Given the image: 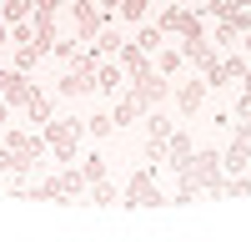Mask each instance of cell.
I'll return each instance as SVG.
<instances>
[{
  "instance_id": "cell-6",
  "label": "cell",
  "mask_w": 251,
  "mask_h": 242,
  "mask_svg": "<svg viewBox=\"0 0 251 242\" xmlns=\"http://www.w3.org/2000/svg\"><path fill=\"white\" fill-rule=\"evenodd\" d=\"M71 15H75V35L80 40H96L100 30H106V5H96V0H75V5H71Z\"/></svg>"
},
{
  "instance_id": "cell-10",
  "label": "cell",
  "mask_w": 251,
  "mask_h": 242,
  "mask_svg": "<svg viewBox=\"0 0 251 242\" xmlns=\"http://www.w3.org/2000/svg\"><path fill=\"white\" fill-rule=\"evenodd\" d=\"M206 91H211L206 81H181V86H176V111L181 116H196L206 106Z\"/></svg>"
},
{
  "instance_id": "cell-21",
  "label": "cell",
  "mask_w": 251,
  "mask_h": 242,
  "mask_svg": "<svg viewBox=\"0 0 251 242\" xmlns=\"http://www.w3.org/2000/svg\"><path fill=\"white\" fill-rule=\"evenodd\" d=\"M80 172H86V182H100V177H106V156H100V151H91L86 161H80Z\"/></svg>"
},
{
  "instance_id": "cell-18",
  "label": "cell",
  "mask_w": 251,
  "mask_h": 242,
  "mask_svg": "<svg viewBox=\"0 0 251 242\" xmlns=\"http://www.w3.org/2000/svg\"><path fill=\"white\" fill-rule=\"evenodd\" d=\"M30 10H35V0H5V5H0V15H5L10 26L15 20H30Z\"/></svg>"
},
{
  "instance_id": "cell-22",
  "label": "cell",
  "mask_w": 251,
  "mask_h": 242,
  "mask_svg": "<svg viewBox=\"0 0 251 242\" xmlns=\"http://www.w3.org/2000/svg\"><path fill=\"white\" fill-rule=\"evenodd\" d=\"M91 46H96V56H116V51H121V35H116V30H100Z\"/></svg>"
},
{
  "instance_id": "cell-11",
  "label": "cell",
  "mask_w": 251,
  "mask_h": 242,
  "mask_svg": "<svg viewBox=\"0 0 251 242\" xmlns=\"http://www.w3.org/2000/svg\"><path fill=\"white\" fill-rule=\"evenodd\" d=\"M116 60L126 66V76H141V71H151L156 60H151V51H141L136 40H121V51H116Z\"/></svg>"
},
{
  "instance_id": "cell-23",
  "label": "cell",
  "mask_w": 251,
  "mask_h": 242,
  "mask_svg": "<svg viewBox=\"0 0 251 242\" xmlns=\"http://www.w3.org/2000/svg\"><path fill=\"white\" fill-rule=\"evenodd\" d=\"M50 56H55V60H66V66H71V60L80 56V46H75V40H55V46H50Z\"/></svg>"
},
{
  "instance_id": "cell-26",
  "label": "cell",
  "mask_w": 251,
  "mask_h": 242,
  "mask_svg": "<svg viewBox=\"0 0 251 242\" xmlns=\"http://www.w3.org/2000/svg\"><path fill=\"white\" fill-rule=\"evenodd\" d=\"M0 172H15V156H10V147H0Z\"/></svg>"
},
{
  "instance_id": "cell-2",
  "label": "cell",
  "mask_w": 251,
  "mask_h": 242,
  "mask_svg": "<svg viewBox=\"0 0 251 242\" xmlns=\"http://www.w3.org/2000/svg\"><path fill=\"white\" fill-rule=\"evenodd\" d=\"M40 136H46V147L55 151V161L66 167V161H75V147H80V136H86V121H75V116H66V121H46L40 126Z\"/></svg>"
},
{
  "instance_id": "cell-7",
  "label": "cell",
  "mask_w": 251,
  "mask_h": 242,
  "mask_svg": "<svg viewBox=\"0 0 251 242\" xmlns=\"http://www.w3.org/2000/svg\"><path fill=\"white\" fill-rule=\"evenodd\" d=\"M30 91H35L30 71H20V66H5V71H0V96H5L10 106H25V101H30Z\"/></svg>"
},
{
  "instance_id": "cell-5",
  "label": "cell",
  "mask_w": 251,
  "mask_h": 242,
  "mask_svg": "<svg viewBox=\"0 0 251 242\" xmlns=\"http://www.w3.org/2000/svg\"><path fill=\"white\" fill-rule=\"evenodd\" d=\"M131 91H136V101H141V106L151 111V106H161V101L171 96V81H166V76H161V71L151 66V71H141V76H131Z\"/></svg>"
},
{
  "instance_id": "cell-12",
  "label": "cell",
  "mask_w": 251,
  "mask_h": 242,
  "mask_svg": "<svg viewBox=\"0 0 251 242\" xmlns=\"http://www.w3.org/2000/svg\"><path fill=\"white\" fill-rule=\"evenodd\" d=\"M191 151H196V141L186 136V131H171V141H166V161H171L176 172L186 167V161H191Z\"/></svg>"
},
{
  "instance_id": "cell-13",
  "label": "cell",
  "mask_w": 251,
  "mask_h": 242,
  "mask_svg": "<svg viewBox=\"0 0 251 242\" xmlns=\"http://www.w3.org/2000/svg\"><path fill=\"white\" fill-rule=\"evenodd\" d=\"M111 116H116V126H131L136 116H146V106L136 101V91H121V96H116V111H111Z\"/></svg>"
},
{
  "instance_id": "cell-29",
  "label": "cell",
  "mask_w": 251,
  "mask_h": 242,
  "mask_svg": "<svg viewBox=\"0 0 251 242\" xmlns=\"http://www.w3.org/2000/svg\"><path fill=\"white\" fill-rule=\"evenodd\" d=\"M241 46H246V56H251V30H246V35H241Z\"/></svg>"
},
{
  "instance_id": "cell-19",
  "label": "cell",
  "mask_w": 251,
  "mask_h": 242,
  "mask_svg": "<svg viewBox=\"0 0 251 242\" xmlns=\"http://www.w3.org/2000/svg\"><path fill=\"white\" fill-rule=\"evenodd\" d=\"M86 131H91V136H111V131H116V116H111V111L86 116Z\"/></svg>"
},
{
  "instance_id": "cell-15",
  "label": "cell",
  "mask_w": 251,
  "mask_h": 242,
  "mask_svg": "<svg viewBox=\"0 0 251 242\" xmlns=\"http://www.w3.org/2000/svg\"><path fill=\"white\" fill-rule=\"evenodd\" d=\"M30 46L40 56H50V46H55V15H35V40H30Z\"/></svg>"
},
{
  "instance_id": "cell-28",
  "label": "cell",
  "mask_w": 251,
  "mask_h": 242,
  "mask_svg": "<svg viewBox=\"0 0 251 242\" xmlns=\"http://www.w3.org/2000/svg\"><path fill=\"white\" fill-rule=\"evenodd\" d=\"M5 116H10V101H5V96H0V126H5Z\"/></svg>"
},
{
  "instance_id": "cell-20",
  "label": "cell",
  "mask_w": 251,
  "mask_h": 242,
  "mask_svg": "<svg viewBox=\"0 0 251 242\" xmlns=\"http://www.w3.org/2000/svg\"><path fill=\"white\" fill-rule=\"evenodd\" d=\"M91 202H96V207H116V187H111L106 177H100V182H91Z\"/></svg>"
},
{
  "instance_id": "cell-9",
  "label": "cell",
  "mask_w": 251,
  "mask_h": 242,
  "mask_svg": "<svg viewBox=\"0 0 251 242\" xmlns=\"http://www.w3.org/2000/svg\"><path fill=\"white\" fill-rule=\"evenodd\" d=\"M96 91H100V96H121V91H126V66H121V60H106V56H100V66H96Z\"/></svg>"
},
{
  "instance_id": "cell-27",
  "label": "cell",
  "mask_w": 251,
  "mask_h": 242,
  "mask_svg": "<svg viewBox=\"0 0 251 242\" xmlns=\"http://www.w3.org/2000/svg\"><path fill=\"white\" fill-rule=\"evenodd\" d=\"M0 46H10V20L0 15Z\"/></svg>"
},
{
  "instance_id": "cell-3",
  "label": "cell",
  "mask_w": 251,
  "mask_h": 242,
  "mask_svg": "<svg viewBox=\"0 0 251 242\" xmlns=\"http://www.w3.org/2000/svg\"><path fill=\"white\" fill-rule=\"evenodd\" d=\"M96 66H100V56H96V46H86L75 60H71V71L60 76V96H91L96 91Z\"/></svg>"
},
{
  "instance_id": "cell-25",
  "label": "cell",
  "mask_w": 251,
  "mask_h": 242,
  "mask_svg": "<svg viewBox=\"0 0 251 242\" xmlns=\"http://www.w3.org/2000/svg\"><path fill=\"white\" fill-rule=\"evenodd\" d=\"M30 15H60V0H35Z\"/></svg>"
},
{
  "instance_id": "cell-8",
  "label": "cell",
  "mask_w": 251,
  "mask_h": 242,
  "mask_svg": "<svg viewBox=\"0 0 251 242\" xmlns=\"http://www.w3.org/2000/svg\"><path fill=\"white\" fill-rule=\"evenodd\" d=\"M251 71V60L246 56H221L211 71H206V86H231V81H241Z\"/></svg>"
},
{
  "instance_id": "cell-1",
  "label": "cell",
  "mask_w": 251,
  "mask_h": 242,
  "mask_svg": "<svg viewBox=\"0 0 251 242\" xmlns=\"http://www.w3.org/2000/svg\"><path fill=\"white\" fill-rule=\"evenodd\" d=\"M166 202H171V197L161 192L151 161H146V167H136L131 182H126V192H121V207H166Z\"/></svg>"
},
{
  "instance_id": "cell-4",
  "label": "cell",
  "mask_w": 251,
  "mask_h": 242,
  "mask_svg": "<svg viewBox=\"0 0 251 242\" xmlns=\"http://www.w3.org/2000/svg\"><path fill=\"white\" fill-rule=\"evenodd\" d=\"M5 147H10V156H15V172H35L40 156L50 151L40 131H5Z\"/></svg>"
},
{
  "instance_id": "cell-16",
  "label": "cell",
  "mask_w": 251,
  "mask_h": 242,
  "mask_svg": "<svg viewBox=\"0 0 251 242\" xmlns=\"http://www.w3.org/2000/svg\"><path fill=\"white\" fill-rule=\"evenodd\" d=\"M181 66H186V56H181V51H171V46H161V51H156V71H161V76H176Z\"/></svg>"
},
{
  "instance_id": "cell-24",
  "label": "cell",
  "mask_w": 251,
  "mask_h": 242,
  "mask_svg": "<svg viewBox=\"0 0 251 242\" xmlns=\"http://www.w3.org/2000/svg\"><path fill=\"white\" fill-rule=\"evenodd\" d=\"M35 60H40L35 46H15V66H20V71H35Z\"/></svg>"
},
{
  "instance_id": "cell-17",
  "label": "cell",
  "mask_w": 251,
  "mask_h": 242,
  "mask_svg": "<svg viewBox=\"0 0 251 242\" xmlns=\"http://www.w3.org/2000/svg\"><path fill=\"white\" fill-rule=\"evenodd\" d=\"M136 46H141V51H151V56H156V51L166 46V30H161V26H141V30H136Z\"/></svg>"
},
{
  "instance_id": "cell-14",
  "label": "cell",
  "mask_w": 251,
  "mask_h": 242,
  "mask_svg": "<svg viewBox=\"0 0 251 242\" xmlns=\"http://www.w3.org/2000/svg\"><path fill=\"white\" fill-rule=\"evenodd\" d=\"M25 116L35 121V126H46V121L55 116V106H50V96L40 91V86H35V91H30V101H25Z\"/></svg>"
}]
</instances>
